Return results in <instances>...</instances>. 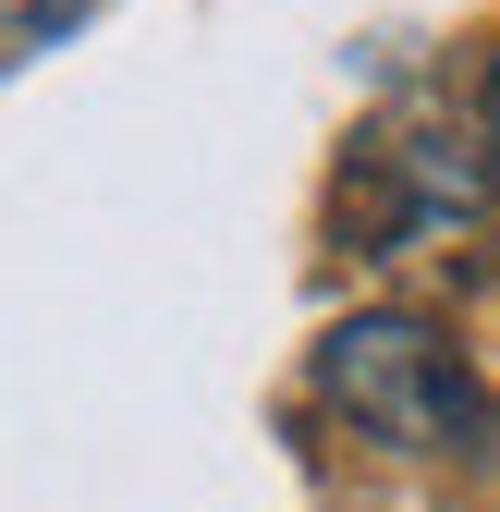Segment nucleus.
Segmentation results:
<instances>
[{
	"label": "nucleus",
	"mask_w": 500,
	"mask_h": 512,
	"mask_svg": "<svg viewBox=\"0 0 500 512\" xmlns=\"http://www.w3.org/2000/svg\"><path fill=\"white\" fill-rule=\"evenodd\" d=\"M318 391L354 439H379V452H476L488 439V391L476 366L427 330L403 305H366L318 342Z\"/></svg>",
	"instance_id": "1"
},
{
	"label": "nucleus",
	"mask_w": 500,
	"mask_h": 512,
	"mask_svg": "<svg viewBox=\"0 0 500 512\" xmlns=\"http://www.w3.org/2000/svg\"><path fill=\"white\" fill-rule=\"evenodd\" d=\"M488 220V147L452 135V122H379L342 171V232L366 256H415V244H452Z\"/></svg>",
	"instance_id": "2"
},
{
	"label": "nucleus",
	"mask_w": 500,
	"mask_h": 512,
	"mask_svg": "<svg viewBox=\"0 0 500 512\" xmlns=\"http://www.w3.org/2000/svg\"><path fill=\"white\" fill-rule=\"evenodd\" d=\"M61 25H74V0H13V61H37Z\"/></svg>",
	"instance_id": "3"
},
{
	"label": "nucleus",
	"mask_w": 500,
	"mask_h": 512,
	"mask_svg": "<svg viewBox=\"0 0 500 512\" xmlns=\"http://www.w3.org/2000/svg\"><path fill=\"white\" fill-rule=\"evenodd\" d=\"M476 122H488V147H500V61H488V98H476Z\"/></svg>",
	"instance_id": "4"
}]
</instances>
